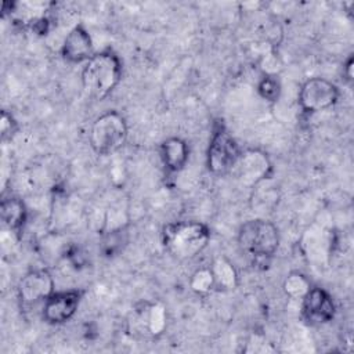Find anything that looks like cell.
Returning a JSON list of instances; mask_svg holds the SVG:
<instances>
[{
  "instance_id": "cell-1",
  "label": "cell",
  "mask_w": 354,
  "mask_h": 354,
  "mask_svg": "<svg viewBox=\"0 0 354 354\" xmlns=\"http://www.w3.org/2000/svg\"><path fill=\"white\" fill-rule=\"evenodd\" d=\"M238 245L253 267L267 268L279 246L277 225L266 218L245 221L238 230Z\"/></svg>"
},
{
  "instance_id": "cell-2",
  "label": "cell",
  "mask_w": 354,
  "mask_h": 354,
  "mask_svg": "<svg viewBox=\"0 0 354 354\" xmlns=\"http://www.w3.org/2000/svg\"><path fill=\"white\" fill-rule=\"evenodd\" d=\"M120 77V59L111 50L95 53L82 69V86L86 94L95 100L108 97L119 84Z\"/></svg>"
},
{
  "instance_id": "cell-3",
  "label": "cell",
  "mask_w": 354,
  "mask_h": 354,
  "mask_svg": "<svg viewBox=\"0 0 354 354\" xmlns=\"http://www.w3.org/2000/svg\"><path fill=\"white\" fill-rule=\"evenodd\" d=\"M210 241V231L201 221H176L165 225L162 243L177 260H189L202 253Z\"/></svg>"
},
{
  "instance_id": "cell-4",
  "label": "cell",
  "mask_w": 354,
  "mask_h": 354,
  "mask_svg": "<svg viewBox=\"0 0 354 354\" xmlns=\"http://www.w3.org/2000/svg\"><path fill=\"white\" fill-rule=\"evenodd\" d=\"M127 123L116 111L100 115L88 131V142L98 155H112L119 151L127 138Z\"/></svg>"
},
{
  "instance_id": "cell-5",
  "label": "cell",
  "mask_w": 354,
  "mask_h": 354,
  "mask_svg": "<svg viewBox=\"0 0 354 354\" xmlns=\"http://www.w3.org/2000/svg\"><path fill=\"white\" fill-rule=\"evenodd\" d=\"M239 155L241 149L232 136L225 130L223 124L217 126L212 133V138L207 147L206 163L209 171L216 176L230 173Z\"/></svg>"
},
{
  "instance_id": "cell-6",
  "label": "cell",
  "mask_w": 354,
  "mask_h": 354,
  "mask_svg": "<svg viewBox=\"0 0 354 354\" xmlns=\"http://www.w3.org/2000/svg\"><path fill=\"white\" fill-rule=\"evenodd\" d=\"M339 88L324 77L307 79L299 91V104L306 112H321L332 108L339 100Z\"/></svg>"
},
{
  "instance_id": "cell-7",
  "label": "cell",
  "mask_w": 354,
  "mask_h": 354,
  "mask_svg": "<svg viewBox=\"0 0 354 354\" xmlns=\"http://www.w3.org/2000/svg\"><path fill=\"white\" fill-rule=\"evenodd\" d=\"M270 171L271 162L268 156L263 151L248 149L241 152L230 173L239 184L254 188L257 184L268 178Z\"/></svg>"
},
{
  "instance_id": "cell-8",
  "label": "cell",
  "mask_w": 354,
  "mask_h": 354,
  "mask_svg": "<svg viewBox=\"0 0 354 354\" xmlns=\"http://www.w3.org/2000/svg\"><path fill=\"white\" fill-rule=\"evenodd\" d=\"M54 286V278L47 268L30 270L18 283V297L22 304L32 306L50 297L55 292Z\"/></svg>"
},
{
  "instance_id": "cell-9",
  "label": "cell",
  "mask_w": 354,
  "mask_h": 354,
  "mask_svg": "<svg viewBox=\"0 0 354 354\" xmlns=\"http://www.w3.org/2000/svg\"><path fill=\"white\" fill-rule=\"evenodd\" d=\"M82 300L79 290L54 292L43 301V319L51 325H59L69 321L77 311Z\"/></svg>"
},
{
  "instance_id": "cell-10",
  "label": "cell",
  "mask_w": 354,
  "mask_h": 354,
  "mask_svg": "<svg viewBox=\"0 0 354 354\" xmlns=\"http://www.w3.org/2000/svg\"><path fill=\"white\" fill-rule=\"evenodd\" d=\"M301 301V315L311 325H325L333 319L336 307L332 296L322 288L311 286Z\"/></svg>"
},
{
  "instance_id": "cell-11",
  "label": "cell",
  "mask_w": 354,
  "mask_h": 354,
  "mask_svg": "<svg viewBox=\"0 0 354 354\" xmlns=\"http://www.w3.org/2000/svg\"><path fill=\"white\" fill-rule=\"evenodd\" d=\"M167 325L166 308L160 303H144L133 311V332L145 336H160Z\"/></svg>"
},
{
  "instance_id": "cell-12",
  "label": "cell",
  "mask_w": 354,
  "mask_h": 354,
  "mask_svg": "<svg viewBox=\"0 0 354 354\" xmlns=\"http://www.w3.org/2000/svg\"><path fill=\"white\" fill-rule=\"evenodd\" d=\"M94 47L90 33L83 25L73 26L65 36L61 46V55L72 64L87 62L94 55Z\"/></svg>"
},
{
  "instance_id": "cell-13",
  "label": "cell",
  "mask_w": 354,
  "mask_h": 354,
  "mask_svg": "<svg viewBox=\"0 0 354 354\" xmlns=\"http://www.w3.org/2000/svg\"><path fill=\"white\" fill-rule=\"evenodd\" d=\"M188 145L180 137H169L160 144V159L163 166L171 173H177L184 169L188 162Z\"/></svg>"
},
{
  "instance_id": "cell-14",
  "label": "cell",
  "mask_w": 354,
  "mask_h": 354,
  "mask_svg": "<svg viewBox=\"0 0 354 354\" xmlns=\"http://www.w3.org/2000/svg\"><path fill=\"white\" fill-rule=\"evenodd\" d=\"M0 214L4 225L10 231H19L28 217V210L22 199L18 196H8L1 201Z\"/></svg>"
},
{
  "instance_id": "cell-15",
  "label": "cell",
  "mask_w": 354,
  "mask_h": 354,
  "mask_svg": "<svg viewBox=\"0 0 354 354\" xmlns=\"http://www.w3.org/2000/svg\"><path fill=\"white\" fill-rule=\"evenodd\" d=\"M217 290H232L238 286V272L234 264L224 256H217L209 266Z\"/></svg>"
},
{
  "instance_id": "cell-16",
  "label": "cell",
  "mask_w": 354,
  "mask_h": 354,
  "mask_svg": "<svg viewBox=\"0 0 354 354\" xmlns=\"http://www.w3.org/2000/svg\"><path fill=\"white\" fill-rule=\"evenodd\" d=\"M282 288H283L285 295L289 296L290 299L301 300L306 296V293L310 290L311 283L304 274H301L299 271H292L283 279Z\"/></svg>"
},
{
  "instance_id": "cell-17",
  "label": "cell",
  "mask_w": 354,
  "mask_h": 354,
  "mask_svg": "<svg viewBox=\"0 0 354 354\" xmlns=\"http://www.w3.org/2000/svg\"><path fill=\"white\" fill-rule=\"evenodd\" d=\"M189 286L196 295H207L214 290V278L210 267H201L195 270L191 275Z\"/></svg>"
},
{
  "instance_id": "cell-18",
  "label": "cell",
  "mask_w": 354,
  "mask_h": 354,
  "mask_svg": "<svg viewBox=\"0 0 354 354\" xmlns=\"http://www.w3.org/2000/svg\"><path fill=\"white\" fill-rule=\"evenodd\" d=\"M257 91L260 94L261 98H264L266 101L274 102L279 98L281 94V84L278 82V79L274 75L267 73L264 77H261V80L257 84Z\"/></svg>"
},
{
  "instance_id": "cell-19",
  "label": "cell",
  "mask_w": 354,
  "mask_h": 354,
  "mask_svg": "<svg viewBox=\"0 0 354 354\" xmlns=\"http://www.w3.org/2000/svg\"><path fill=\"white\" fill-rule=\"evenodd\" d=\"M0 131H1V138L6 141V140H11L15 133L18 131V123L17 120L14 119V116L7 112V111H3L1 112V119H0Z\"/></svg>"
},
{
  "instance_id": "cell-20",
  "label": "cell",
  "mask_w": 354,
  "mask_h": 354,
  "mask_svg": "<svg viewBox=\"0 0 354 354\" xmlns=\"http://www.w3.org/2000/svg\"><path fill=\"white\" fill-rule=\"evenodd\" d=\"M353 68H354V59H353V55H350L343 64V76L348 83L353 82Z\"/></svg>"
}]
</instances>
